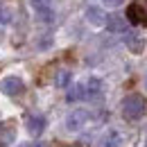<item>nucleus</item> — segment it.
I'll return each mask as SVG.
<instances>
[{
    "label": "nucleus",
    "instance_id": "obj_1",
    "mask_svg": "<svg viewBox=\"0 0 147 147\" xmlns=\"http://www.w3.org/2000/svg\"><path fill=\"white\" fill-rule=\"evenodd\" d=\"M120 111H122V118H125V120H129V122H136V120H140V118L145 115L147 102H145V97H143V95L131 93V95H127V97L122 100V107H120Z\"/></svg>",
    "mask_w": 147,
    "mask_h": 147
},
{
    "label": "nucleus",
    "instance_id": "obj_13",
    "mask_svg": "<svg viewBox=\"0 0 147 147\" xmlns=\"http://www.w3.org/2000/svg\"><path fill=\"white\" fill-rule=\"evenodd\" d=\"M30 5L34 7V11H36V14L52 9V0H30Z\"/></svg>",
    "mask_w": 147,
    "mask_h": 147
},
{
    "label": "nucleus",
    "instance_id": "obj_2",
    "mask_svg": "<svg viewBox=\"0 0 147 147\" xmlns=\"http://www.w3.org/2000/svg\"><path fill=\"white\" fill-rule=\"evenodd\" d=\"M0 91L5 93V95H9V97H16V95H20V93L25 91V84L16 75H7V77L0 79Z\"/></svg>",
    "mask_w": 147,
    "mask_h": 147
},
{
    "label": "nucleus",
    "instance_id": "obj_14",
    "mask_svg": "<svg viewBox=\"0 0 147 147\" xmlns=\"http://www.w3.org/2000/svg\"><path fill=\"white\" fill-rule=\"evenodd\" d=\"M11 18H14V11H11L9 7H2V9H0V25H9Z\"/></svg>",
    "mask_w": 147,
    "mask_h": 147
},
{
    "label": "nucleus",
    "instance_id": "obj_15",
    "mask_svg": "<svg viewBox=\"0 0 147 147\" xmlns=\"http://www.w3.org/2000/svg\"><path fill=\"white\" fill-rule=\"evenodd\" d=\"M122 2H125V0H102V5H104V7H120Z\"/></svg>",
    "mask_w": 147,
    "mask_h": 147
},
{
    "label": "nucleus",
    "instance_id": "obj_18",
    "mask_svg": "<svg viewBox=\"0 0 147 147\" xmlns=\"http://www.w3.org/2000/svg\"><path fill=\"white\" fill-rule=\"evenodd\" d=\"M145 88H147V75H145Z\"/></svg>",
    "mask_w": 147,
    "mask_h": 147
},
{
    "label": "nucleus",
    "instance_id": "obj_4",
    "mask_svg": "<svg viewBox=\"0 0 147 147\" xmlns=\"http://www.w3.org/2000/svg\"><path fill=\"white\" fill-rule=\"evenodd\" d=\"M127 20L131 23H147V0H134L127 9Z\"/></svg>",
    "mask_w": 147,
    "mask_h": 147
},
{
    "label": "nucleus",
    "instance_id": "obj_3",
    "mask_svg": "<svg viewBox=\"0 0 147 147\" xmlns=\"http://www.w3.org/2000/svg\"><path fill=\"white\" fill-rule=\"evenodd\" d=\"M91 120V111L86 109H75L68 118H66V129L68 131H79V129H84V125Z\"/></svg>",
    "mask_w": 147,
    "mask_h": 147
},
{
    "label": "nucleus",
    "instance_id": "obj_16",
    "mask_svg": "<svg viewBox=\"0 0 147 147\" xmlns=\"http://www.w3.org/2000/svg\"><path fill=\"white\" fill-rule=\"evenodd\" d=\"M36 147H48V145H43V143H41V145H36Z\"/></svg>",
    "mask_w": 147,
    "mask_h": 147
},
{
    "label": "nucleus",
    "instance_id": "obj_7",
    "mask_svg": "<svg viewBox=\"0 0 147 147\" xmlns=\"http://www.w3.org/2000/svg\"><path fill=\"white\" fill-rule=\"evenodd\" d=\"M84 86H86V97H91V100H95V97L102 95V79H100V77H91Z\"/></svg>",
    "mask_w": 147,
    "mask_h": 147
},
{
    "label": "nucleus",
    "instance_id": "obj_17",
    "mask_svg": "<svg viewBox=\"0 0 147 147\" xmlns=\"http://www.w3.org/2000/svg\"><path fill=\"white\" fill-rule=\"evenodd\" d=\"M18 147H30V145H25V143H23V145H18Z\"/></svg>",
    "mask_w": 147,
    "mask_h": 147
},
{
    "label": "nucleus",
    "instance_id": "obj_10",
    "mask_svg": "<svg viewBox=\"0 0 147 147\" xmlns=\"http://www.w3.org/2000/svg\"><path fill=\"white\" fill-rule=\"evenodd\" d=\"M107 27H109L111 32H115V34H118V32H127V20L125 18H120V16H109V18H107Z\"/></svg>",
    "mask_w": 147,
    "mask_h": 147
},
{
    "label": "nucleus",
    "instance_id": "obj_12",
    "mask_svg": "<svg viewBox=\"0 0 147 147\" xmlns=\"http://www.w3.org/2000/svg\"><path fill=\"white\" fill-rule=\"evenodd\" d=\"M70 82H73V73H70V70H59V73H57L55 84L59 86V88H68Z\"/></svg>",
    "mask_w": 147,
    "mask_h": 147
},
{
    "label": "nucleus",
    "instance_id": "obj_6",
    "mask_svg": "<svg viewBox=\"0 0 147 147\" xmlns=\"http://www.w3.org/2000/svg\"><path fill=\"white\" fill-rule=\"evenodd\" d=\"M25 127H27V131L32 134V136H38L43 129H45V118L43 115H27V120H25Z\"/></svg>",
    "mask_w": 147,
    "mask_h": 147
},
{
    "label": "nucleus",
    "instance_id": "obj_9",
    "mask_svg": "<svg viewBox=\"0 0 147 147\" xmlns=\"http://www.w3.org/2000/svg\"><path fill=\"white\" fill-rule=\"evenodd\" d=\"M120 143H122V136H120V131L109 129V131L104 134V138H102L100 147H120Z\"/></svg>",
    "mask_w": 147,
    "mask_h": 147
},
{
    "label": "nucleus",
    "instance_id": "obj_5",
    "mask_svg": "<svg viewBox=\"0 0 147 147\" xmlns=\"http://www.w3.org/2000/svg\"><path fill=\"white\" fill-rule=\"evenodd\" d=\"M107 14L102 11V7H95V5H91V7H86V20L91 23L93 27H102V25H107Z\"/></svg>",
    "mask_w": 147,
    "mask_h": 147
},
{
    "label": "nucleus",
    "instance_id": "obj_8",
    "mask_svg": "<svg viewBox=\"0 0 147 147\" xmlns=\"http://www.w3.org/2000/svg\"><path fill=\"white\" fill-rule=\"evenodd\" d=\"M66 100H68V102H82V100H86V86H84V84H73V86L68 88Z\"/></svg>",
    "mask_w": 147,
    "mask_h": 147
},
{
    "label": "nucleus",
    "instance_id": "obj_11",
    "mask_svg": "<svg viewBox=\"0 0 147 147\" xmlns=\"http://www.w3.org/2000/svg\"><path fill=\"white\" fill-rule=\"evenodd\" d=\"M127 48L134 52V55H140V52L145 50V38H140V36H129V38H127Z\"/></svg>",
    "mask_w": 147,
    "mask_h": 147
}]
</instances>
